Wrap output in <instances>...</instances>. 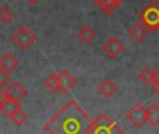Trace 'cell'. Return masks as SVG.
Instances as JSON below:
<instances>
[{"label":"cell","mask_w":159,"mask_h":134,"mask_svg":"<svg viewBox=\"0 0 159 134\" xmlns=\"http://www.w3.org/2000/svg\"><path fill=\"white\" fill-rule=\"evenodd\" d=\"M91 123L92 119L87 112L74 99H70L46 122L43 130L48 134H85Z\"/></svg>","instance_id":"cell-1"},{"label":"cell","mask_w":159,"mask_h":134,"mask_svg":"<svg viewBox=\"0 0 159 134\" xmlns=\"http://www.w3.org/2000/svg\"><path fill=\"white\" fill-rule=\"evenodd\" d=\"M85 134H124L123 130L117 126L115 120L109 118L107 113H101L96 119H93L89 129Z\"/></svg>","instance_id":"cell-2"},{"label":"cell","mask_w":159,"mask_h":134,"mask_svg":"<svg viewBox=\"0 0 159 134\" xmlns=\"http://www.w3.org/2000/svg\"><path fill=\"white\" fill-rule=\"evenodd\" d=\"M11 41L21 50H28L36 44V35L31 31V28H28L27 25H22L11 34Z\"/></svg>","instance_id":"cell-3"},{"label":"cell","mask_w":159,"mask_h":134,"mask_svg":"<svg viewBox=\"0 0 159 134\" xmlns=\"http://www.w3.org/2000/svg\"><path fill=\"white\" fill-rule=\"evenodd\" d=\"M138 20L148 28V31L157 32L159 27V4H155V3L148 4L138 14Z\"/></svg>","instance_id":"cell-4"},{"label":"cell","mask_w":159,"mask_h":134,"mask_svg":"<svg viewBox=\"0 0 159 134\" xmlns=\"http://www.w3.org/2000/svg\"><path fill=\"white\" fill-rule=\"evenodd\" d=\"M126 118L134 127H143L148 123V112L143 104H135L129 112L126 113Z\"/></svg>","instance_id":"cell-5"},{"label":"cell","mask_w":159,"mask_h":134,"mask_svg":"<svg viewBox=\"0 0 159 134\" xmlns=\"http://www.w3.org/2000/svg\"><path fill=\"white\" fill-rule=\"evenodd\" d=\"M20 109H22V108L18 101H13V99L7 98L4 92L0 91V113H2L4 118L10 119L11 116L16 112H18Z\"/></svg>","instance_id":"cell-6"},{"label":"cell","mask_w":159,"mask_h":134,"mask_svg":"<svg viewBox=\"0 0 159 134\" xmlns=\"http://www.w3.org/2000/svg\"><path fill=\"white\" fill-rule=\"evenodd\" d=\"M124 50V45L117 36H110L103 45H102V52L110 59H116Z\"/></svg>","instance_id":"cell-7"},{"label":"cell","mask_w":159,"mask_h":134,"mask_svg":"<svg viewBox=\"0 0 159 134\" xmlns=\"http://www.w3.org/2000/svg\"><path fill=\"white\" fill-rule=\"evenodd\" d=\"M57 78H59V90H60V92H63V94H67L75 84H77V78H75L69 70L59 71Z\"/></svg>","instance_id":"cell-8"},{"label":"cell","mask_w":159,"mask_h":134,"mask_svg":"<svg viewBox=\"0 0 159 134\" xmlns=\"http://www.w3.org/2000/svg\"><path fill=\"white\" fill-rule=\"evenodd\" d=\"M3 92L6 94V96L13 101H21L25 95H27V90L22 87L20 82L14 81V82H8V85L3 90Z\"/></svg>","instance_id":"cell-9"},{"label":"cell","mask_w":159,"mask_h":134,"mask_svg":"<svg viewBox=\"0 0 159 134\" xmlns=\"http://www.w3.org/2000/svg\"><path fill=\"white\" fill-rule=\"evenodd\" d=\"M20 62L13 53H4V55L0 58V70L4 71L7 74H11L18 68Z\"/></svg>","instance_id":"cell-10"},{"label":"cell","mask_w":159,"mask_h":134,"mask_svg":"<svg viewBox=\"0 0 159 134\" xmlns=\"http://www.w3.org/2000/svg\"><path fill=\"white\" fill-rule=\"evenodd\" d=\"M147 32H148V28H147L145 25L140 21V20H138V21H135L134 24L129 28L130 38H131L133 41H135V42H143L144 38L147 36Z\"/></svg>","instance_id":"cell-11"},{"label":"cell","mask_w":159,"mask_h":134,"mask_svg":"<svg viewBox=\"0 0 159 134\" xmlns=\"http://www.w3.org/2000/svg\"><path fill=\"white\" fill-rule=\"evenodd\" d=\"M95 6L101 11H103L106 16L113 14L121 4V0H93Z\"/></svg>","instance_id":"cell-12"},{"label":"cell","mask_w":159,"mask_h":134,"mask_svg":"<svg viewBox=\"0 0 159 134\" xmlns=\"http://www.w3.org/2000/svg\"><path fill=\"white\" fill-rule=\"evenodd\" d=\"M116 91H117V85H116L110 78L103 80V81L98 85V94L106 99L112 98V96L116 94Z\"/></svg>","instance_id":"cell-13"},{"label":"cell","mask_w":159,"mask_h":134,"mask_svg":"<svg viewBox=\"0 0 159 134\" xmlns=\"http://www.w3.org/2000/svg\"><path fill=\"white\" fill-rule=\"evenodd\" d=\"M77 36H78V39L82 42V44L88 45L96 38V34H95V30H93V28H91L89 25L85 24L78 30Z\"/></svg>","instance_id":"cell-14"},{"label":"cell","mask_w":159,"mask_h":134,"mask_svg":"<svg viewBox=\"0 0 159 134\" xmlns=\"http://www.w3.org/2000/svg\"><path fill=\"white\" fill-rule=\"evenodd\" d=\"M148 112V123L151 124L152 127L159 126V105L158 104H151L147 109Z\"/></svg>","instance_id":"cell-15"},{"label":"cell","mask_w":159,"mask_h":134,"mask_svg":"<svg viewBox=\"0 0 159 134\" xmlns=\"http://www.w3.org/2000/svg\"><path fill=\"white\" fill-rule=\"evenodd\" d=\"M45 87L48 88V91L52 94L55 92H60V90H59V78H57V73H52L49 74V76L45 78L43 81Z\"/></svg>","instance_id":"cell-16"},{"label":"cell","mask_w":159,"mask_h":134,"mask_svg":"<svg viewBox=\"0 0 159 134\" xmlns=\"http://www.w3.org/2000/svg\"><path fill=\"white\" fill-rule=\"evenodd\" d=\"M13 20H14V13L8 6L0 7V22H2V24L7 25V24H10Z\"/></svg>","instance_id":"cell-17"},{"label":"cell","mask_w":159,"mask_h":134,"mask_svg":"<svg viewBox=\"0 0 159 134\" xmlns=\"http://www.w3.org/2000/svg\"><path fill=\"white\" fill-rule=\"evenodd\" d=\"M138 78H140V81L143 84L151 85V82L154 81V70L151 67H144L138 74Z\"/></svg>","instance_id":"cell-18"},{"label":"cell","mask_w":159,"mask_h":134,"mask_svg":"<svg viewBox=\"0 0 159 134\" xmlns=\"http://www.w3.org/2000/svg\"><path fill=\"white\" fill-rule=\"evenodd\" d=\"M10 120L13 122L14 124H17V126H22V124L27 122V113H25L22 109H20L18 112H16L13 116H11Z\"/></svg>","instance_id":"cell-19"},{"label":"cell","mask_w":159,"mask_h":134,"mask_svg":"<svg viewBox=\"0 0 159 134\" xmlns=\"http://www.w3.org/2000/svg\"><path fill=\"white\" fill-rule=\"evenodd\" d=\"M151 88L155 95H159V67L154 70V81L151 82Z\"/></svg>","instance_id":"cell-20"},{"label":"cell","mask_w":159,"mask_h":134,"mask_svg":"<svg viewBox=\"0 0 159 134\" xmlns=\"http://www.w3.org/2000/svg\"><path fill=\"white\" fill-rule=\"evenodd\" d=\"M10 82V74L4 73V71L0 70V91H3Z\"/></svg>","instance_id":"cell-21"},{"label":"cell","mask_w":159,"mask_h":134,"mask_svg":"<svg viewBox=\"0 0 159 134\" xmlns=\"http://www.w3.org/2000/svg\"><path fill=\"white\" fill-rule=\"evenodd\" d=\"M28 2H30V3H31V4H35V3H38V2H39V0H28Z\"/></svg>","instance_id":"cell-22"},{"label":"cell","mask_w":159,"mask_h":134,"mask_svg":"<svg viewBox=\"0 0 159 134\" xmlns=\"http://www.w3.org/2000/svg\"><path fill=\"white\" fill-rule=\"evenodd\" d=\"M154 3L155 4H159V0H154Z\"/></svg>","instance_id":"cell-23"},{"label":"cell","mask_w":159,"mask_h":134,"mask_svg":"<svg viewBox=\"0 0 159 134\" xmlns=\"http://www.w3.org/2000/svg\"><path fill=\"white\" fill-rule=\"evenodd\" d=\"M157 32H158V34H159V27H158V30H157Z\"/></svg>","instance_id":"cell-24"}]
</instances>
